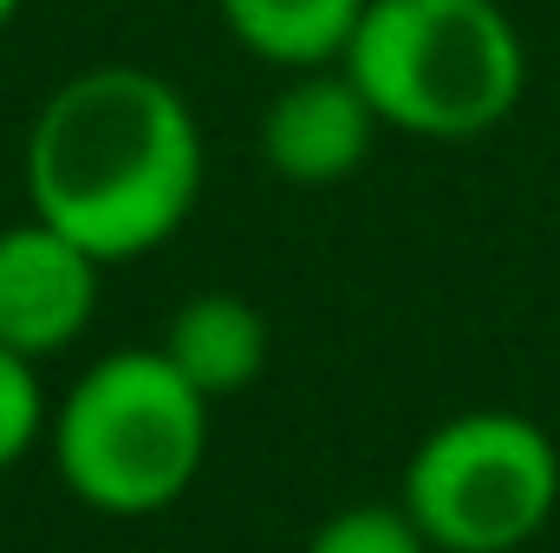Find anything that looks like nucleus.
<instances>
[{"label":"nucleus","instance_id":"9b49d317","mask_svg":"<svg viewBox=\"0 0 560 553\" xmlns=\"http://www.w3.org/2000/svg\"><path fill=\"white\" fill-rule=\"evenodd\" d=\"M20 7H26V0H0V33H7V26L20 20Z\"/></svg>","mask_w":560,"mask_h":553},{"label":"nucleus","instance_id":"1a4fd4ad","mask_svg":"<svg viewBox=\"0 0 560 553\" xmlns=\"http://www.w3.org/2000/svg\"><path fill=\"white\" fill-rule=\"evenodd\" d=\"M306 553H436L423 541V528L405 515V502H359L339 508L313 528Z\"/></svg>","mask_w":560,"mask_h":553},{"label":"nucleus","instance_id":"7ed1b4c3","mask_svg":"<svg viewBox=\"0 0 560 553\" xmlns=\"http://www.w3.org/2000/svg\"><path fill=\"white\" fill-rule=\"evenodd\" d=\"M209 456V398L156 352H105L52 411V469L59 482L118 521L156 515L189 495Z\"/></svg>","mask_w":560,"mask_h":553},{"label":"nucleus","instance_id":"f03ea898","mask_svg":"<svg viewBox=\"0 0 560 553\" xmlns=\"http://www.w3.org/2000/svg\"><path fill=\"white\" fill-rule=\"evenodd\" d=\"M339 66L385 131L469 143L515 118L528 46L502 0H365Z\"/></svg>","mask_w":560,"mask_h":553},{"label":"nucleus","instance_id":"39448f33","mask_svg":"<svg viewBox=\"0 0 560 553\" xmlns=\"http://www.w3.org/2000/svg\"><path fill=\"white\" fill-rule=\"evenodd\" d=\"M98 274L105 261L39 215L0 228V345L33 365L66 352L98 313Z\"/></svg>","mask_w":560,"mask_h":553},{"label":"nucleus","instance_id":"f257e3e1","mask_svg":"<svg viewBox=\"0 0 560 553\" xmlns=\"http://www.w3.org/2000/svg\"><path fill=\"white\" fill-rule=\"evenodd\" d=\"M209 150L189 98L150 66H85L33 111L20 183L26 215L52 222L105 268L163 248L202 202Z\"/></svg>","mask_w":560,"mask_h":553},{"label":"nucleus","instance_id":"423d86ee","mask_svg":"<svg viewBox=\"0 0 560 553\" xmlns=\"http://www.w3.org/2000/svg\"><path fill=\"white\" fill-rule=\"evenodd\" d=\"M378 131L385 125L346 66H306V72H287V85L261 111V156L280 183L332 189L372 156Z\"/></svg>","mask_w":560,"mask_h":553},{"label":"nucleus","instance_id":"9d476101","mask_svg":"<svg viewBox=\"0 0 560 553\" xmlns=\"http://www.w3.org/2000/svg\"><path fill=\"white\" fill-rule=\"evenodd\" d=\"M39 436H46V391H39V365L0 345V469H13Z\"/></svg>","mask_w":560,"mask_h":553},{"label":"nucleus","instance_id":"0eeeda50","mask_svg":"<svg viewBox=\"0 0 560 553\" xmlns=\"http://www.w3.org/2000/svg\"><path fill=\"white\" fill-rule=\"evenodd\" d=\"M209 404L248 391L268 372V319L242 293H196L170 313V332L156 345Z\"/></svg>","mask_w":560,"mask_h":553},{"label":"nucleus","instance_id":"20e7f679","mask_svg":"<svg viewBox=\"0 0 560 553\" xmlns=\"http://www.w3.org/2000/svg\"><path fill=\"white\" fill-rule=\"evenodd\" d=\"M405 515L436 553H515L560 508V449L522 411H463L411 449Z\"/></svg>","mask_w":560,"mask_h":553},{"label":"nucleus","instance_id":"6e6552de","mask_svg":"<svg viewBox=\"0 0 560 553\" xmlns=\"http://www.w3.org/2000/svg\"><path fill=\"white\" fill-rule=\"evenodd\" d=\"M215 7H222L229 39L280 72L339 66L352 26L365 13V0H215Z\"/></svg>","mask_w":560,"mask_h":553}]
</instances>
